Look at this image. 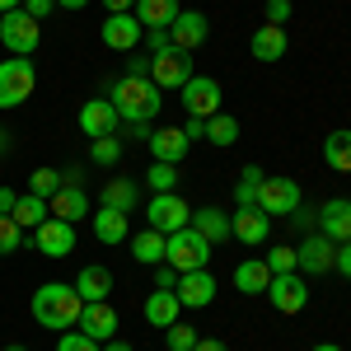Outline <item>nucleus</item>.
I'll use <instances>...</instances> for the list:
<instances>
[{"label":"nucleus","instance_id":"1","mask_svg":"<svg viewBox=\"0 0 351 351\" xmlns=\"http://www.w3.org/2000/svg\"><path fill=\"white\" fill-rule=\"evenodd\" d=\"M28 309H33L38 328L66 332V328H75V324H80L84 300H80V291H75V286H66V281H47V286H38V291H33Z\"/></svg>","mask_w":351,"mask_h":351},{"label":"nucleus","instance_id":"2","mask_svg":"<svg viewBox=\"0 0 351 351\" xmlns=\"http://www.w3.org/2000/svg\"><path fill=\"white\" fill-rule=\"evenodd\" d=\"M112 108L117 117L132 127V122H155L164 108V89L150 84V75H122V80H112Z\"/></svg>","mask_w":351,"mask_h":351},{"label":"nucleus","instance_id":"3","mask_svg":"<svg viewBox=\"0 0 351 351\" xmlns=\"http://www.w3.org/2000/svg\"><path fill=\"white\" fill-rule=\"evenodd\" d=\"M164 263L173 271H197L211 263V243L202 239L192 225H183V230H173L169 239H164Z\"/></svg>","mask_w":351,"mask_h":351},{"label":"nucleus","instance_id":"4","mask_svg":"<svg viewBox=\"0 0 351 351\" xmlns=\"http://www.w3.org/2000/svg\"><path fill=\"white\" fill-rule=\"evenodd\" d=\"M33 89H38V66H33L28 56L0 61V108H19V104H28Z\"/></svg>","mask_w":351,"mask_h":351},{"label":"nucleus","instance_id":"5","mask_svg":"<svg viewBox=\"0 0 351 351\" xmlns=\"http://www.w3.org/2000/svg\"><path fill=\"white\" fill-rule=\"evenodd\" d=\"M38 38H43V24L33 14H24V10L0 14V47H10V56H33Z\"/></svg>","mask_w":351,"mask_h":351},{"label":"nucleus","instance_id":"6","mask_svg":"<svg viewBox=\"0 0 351 351\" xmlns=\"http://www.w3.org/2000/svg\"><path fill=\"white\" fill-rule=\"evenodd\" d=\"M300 206H304V197H300L295 178H263V188H258V211L263 216H295Z\"/></svg>","mask_w":351,"mask_h":351},{"label":"nucleus","instance_id":"7","mask_svg":"<svg viewBox=\"0 0 351 351\" xmlns=\"http://www.w3.org/2000/svg\"><path fill=\"white\" fill-rule=\"evenodd\" d=\"M332 263H337V243L328 239V234H309V239H300L295 271H304V276H328Z\"/></svg>","mask_w":351,"mask_h":351},{"label":"nucleus","instance_id":"8","mask_svg":"<svg viewBox=\"0 0 351 351\" xmlns=\"http://www.w3.org/2000/svg\"><path fill=\"white\" fill-rule=\"evenodd\" d=\"M206 38H211V19H206L202 10H178V19L169 24V43H173L178 52H188V56L197 52Z\"/></svg>","mask_w":351,"mask_h":351},{"label":"nucleus","instance_id":"9","mask_svg":"<svg viewBox=\"0 0 351 351\" xmlns=\"http://www.w3.org/2000/svg\"><path fill=\"white\" fill-rule=\"evenodd\" d=\"M33 248H38L43 258H71V253H75V225L47 216L38 230H33Z\"/></svg>","mask_w":351,"mask_h":351},{"label":"nucleus","instance_id":"10","mask_svg":"<svg viewBox=\"0 0 351 351\" xmlns=\"http://www.w3.org/2000/svg\"><path fill=\"white\" fill-rule=\"evenodd\" d=\"M192 80V56L188 52H160L150 56V84L155 89H183V84Z\"/></svg>","mask_w":351,"mask_h":351},{"label":"nucleus","instance_id":"11","mask_svg":"<svg viewBox=\"0 0 351 351\" xmlns=\"http://www.w3.org/2000/svg\"><path fill=\"white\" fill-rule=\"evenodd\" d=\"M150 230H160V234H173V230H183L192 220V211H188V202L178 197V192H155L150 197Z\"/></svg>","mask_w":351,"mask_h":351},{"label":"nucleus","instance_id":"12","mask_svg":"<svg viewBox=\"0 0 351 351\" xmlns=\"http://www.w3.org/2000/svg\"><path fill=\"white\" fill-rule=\"evenodd\" d=\"M216 276L206 267H197V271H178V286H173V295H178V304L183 309H206L211 300H216Z\"/></svg>","mask_w":351,"mask_h":351},{"label":"nucleus","instance_id":"13","mask_svg":"<svg viewBox=\"0 0 351 351\" xmlns=\"http://www.w3.org/2000/svg\"><path fill=\"white\" fill-rule=\"evenodd\" d=\"M271 300V309L276 314H300L304 304H309V291H304V281H300V271H281V276H271V286L263 291Z\"/></svg>","mask_w":351,"mask_h":351},{"label":"nucleus","instance_id":"14","mask_svg":"<svg viewBox=\"0 0 351 351\" xmlns=\"http://www.w3.org/2000/svg\"><path fill=\"white\" fill-rule=\"evenodd\" d=\"M75 328L104 347V342H112V337H117L122 319H117V309H112L108 300H94V304H84V309H80V324H75Z\"/></svg>","mask_w":351,"mask_h":351},{"label":"nucleus","instance_id":"15","mask_svg":"<svg viewBox=\"0 0 351 351\" xmlns=\"http://www.w3.org/2000/svg\"><path fill=\"white\" fill-rule=\"evenodd\" d=\"M178 94H183L188 117H216V112H220V84L211 80V75H192Z\"/></svg>","mask_w":351,"mask_h":351},{"label":"nucleus","instance_id":"16","mask_svg":"<svg viewBox=\"0 0 351 351\" xmlns=\"http://www.w3.org/2000/svg\"><path fill=\"white\" fill-rule=\"evenodd\" d=\"M267 234H271V216H263L258 206H234V216H230V239L258 248V243H267Z\"/></svg>","mask_w":351,"mask_h":351},{"label":"nucleus","instance_id":"17","mask_svg":"<svg viewBox=\"0 0 351 351\" xmlns=\"http://www.w3.org/2000/svg\"><path fill=\"white\" fill-rule=\"evenodd\" d=\"M75 122H80V132L89 136V141H99V136H117V127H122V117H117V108H112V99H89Z\"/></svg>","mask_w":351,"mask_h":351},{"label":"nucleus","instance_id":"18","mask_svg":"<svg viewBox=\"0 0 351 351\" xmlns=\"http://www.w3.org/2000/svg\"><path fill=\"white\" fill-rule=\"evenodd\" d=\"M314 225H319V234H328L332 243H347L351 239V197H332V202H324L319 216H314Z\"/></svg>","mask_w":351,"mask_h":351},{"label":"nucleus","instance_id":"19","mask_svg":"<svg viewBox=\"0 0 351 351\" xmlns=\"http://www.w3.org/2000/svg\"><path fill=\"white\" fill-rule=\"evenodd\" d=\"M99 38H104V47H112V52H132L136 43L145 38V28H141L136 14H108L104 28H99Z\"/></svg>","mask_w":351,"mask_h":351},{"label":"nucleus","instance_id":"20","mask_svg":"<svg viewBox=\"0 0 351 351\" xmlns=\"http://www.w3.org/2000/svg\"><path fill=\"white\" fill-rule=\"evenodd\" d=\"M145 145H150V160H160V164H178L183 155H188L192 141L183 136V127H150Z\"/></svg>","mask_w":351,"mask_h":351},{"label":"nucleus","instance_id":"21","mask_svg":"<svg viewBox=\"0 0 351 351\" xmlns=\"http://www.w3.org/2000/svg\"><path fill=\"white\" fill-rule=\"evenodd\" d=\"M47 211H52L56 220H66V225H80L84 216H94V211H89V197H84V188H71V183H61V188L47 197Z\"/></svg>","mask_w":351,"mask_h":351},{"label":"nucleus","instance_id":"22","mask_svg":"<svg viewBox=\"0 0 351 351\" xmlns=\"http://www.w3.org/2000/svg\"><path fill=\"white\" fill-rule=\"evenodd\" d=\"M89 220H94V239H99V243H122V239H132V220H127V211L99 206Z\"/></svg>","mask_w":351,"mask_h":351},{"label":"nucleus","instance_id":"23","mask_svg":"<svg viewBox=\"0 0 351 351\" xmlns=\"http://www.w3.org/2000/svg\"><path fill=\"white\" fill-rule=\"evenodd\" d=\"M141 314H145V324H150V328H169V324L183 319V304H178L173 291H150V300H145Z\"/></svg>","mask_w":351,"mask_h":351},{"label":"nucleus","instance_id":"24","mask_svg":"<svg viewBox=\"0 0 351 351\" xmlns=\"http://www.w3.org/2000/svg\"><path fill=\"white\" fill-rule=\"evenodd\" d=\"M188 225H192V230H197V234H202L206 243H211V248L230 239V216H225L220 206H202V211H192Z\"/></svg>","mask_w":351,"mask_h":351},{"label":"nucleus","instance_id":"25","mask_svg":"<svg viewBox=\"0 0 351 351\" xmlns=\"http://www.w3.org/2000/svg\"><path fill=\"white\" fill-rule=\"evenodd\" d=\"M75 291H80L84 304H94V300H108L112 295V271L99 267V263H89V267H80V276H75Z\"/></svg>","mask_w":351,"mask_h":351},{"label":"nucleus","instance_id":"26","mask_svg":"<svg viewBox=\"0 0 351 351\" xmlns=\"http://www.w3.org/2000/svg\"><path fill=\"white\" fill-rule=\"evenodd\" d=\"M271 286V267L263 263V258H243L239 267H234V291H243V295H263Z\"/></svg>","mask_w":351,"mask_h":351},{"label":"nucleus","instance_id":"27","mask_svg":"<svg viewBox=\"0 0 351 351\" xmlns=\"http://www.w3.org/2000/svg\"><path fill=\"white\" fill-rule=\"evenodd\" d=\"M178 0H136L132 5V14L141 19V28H169L173 19H178Z\"/></svg>","mask_w":351,"mask_h":351},{"label":"nucleus","instance_id":"28","mask_svg":"<svg viewBox=\"0 0 351 351\" xmlns=\"http://www.w3.org/2000/svg\"><path fill=\"white\" fill-rule=\"evenodd\" d=\"M248 52L258 56V61H281V56H286V28H276V24H263L258 33H253V43H248Z\"/></svg>","mask_w":351,"mask_h":351},{"label":"nucleus","instance_id":"29","mask_svg":"<svg viewBox=\"0 0 351 351\" xmlns=\"http://www.w3.org/2000/svg\"><path fill=\"white\" fill-rule=\"evenodd\" d=\"M164 239L169 234H160V230H141V234H132V258L141 263V267H160L164 263Z\"/></svg>","mask_w":351,"mask_h":351},{"label":"nucleus","instance_id":"30","mask_svg":"<svg viewBox=\"0 0 351 351\" xmlns=\"http://www.w3.org/2000/svg\"><path fill=\"white\" fill-rule=\"evenodd\" d=\"M99 197H104V206H112V211H127V216L141 206V188H136L132 178H108Z\"/></svg>","mask_w":351,"mask_h":351},{"label":"nucleus","instance_id":"31","mask_svg":"<svg viewBox=\"0 0 351 351\" xmlns=\"http://www.w3.org/2000/svg\"><path fill=\"white\" fill-rule=\"evenodd\" d=\"M324 164H328V169H337V173H351V132H347V127L328 132V141H324Z\"/></svg>","mask_w":351,"mask_h":351},{"label":"nucleus","instance_id":"32","mask_svg":"<svg viewBox=\"0 0 351 351\" xmlns=\"http://www.w3.org/2000/svg\"><path fill=\"white\" fill-rule=\"evenodd\" d=\"M10 216H14V225H19V230H38V225L52 216V211H47V197H33V192H24V197L14 202V211H10Z\"/></svg>","mask_w":351,"mask_h":351},{"label":"nucleus","instance_id":"33","mask_svg":"<svg viewBox=\"0 0 351 351\" xmlns=\"http://www.w3.org/2000/svg\"><path fill=\"white\" fill-rule=\"evenodd\" d=\"M263 178H267V173H263L258 164H248V169L239 173V183H234V206H258V188H263Z\"/></svg>","mask_w":351,"mask_h":351},{"label":"nucleus","instance_id":"34","mask_svg":"<svg viewBox=\"0 0 351 351\" xmlns=\"http://www.w3.org/2000/svg\"><path fill=\"white\" fill-rule=\"evenodd\" d=\"M206 141H211V145H234V141H239V122H234L230 112L206 117Z\"/></svg>","mask_w":351,"mask_h":351},{"label":"nucleus","instance_id":"35","mask_svg":"<svg viewBox=\"0 0 351 351\" xmlns=\"http://www.w3.org/2000/svg\"><path fill=\"white\" fill-rule=\"evenodd\" d=\"M89 160L104 164V169H112V164L122 160V141H117V136H99V141H89Z\"/></svg>","mask_w":351,"mask_h":351},{"label":"nucleus","instance_id":"36","mask_svg":"<svg viewBox=\"0 0 351 351\" xmlns=\"http://www.w3.org/2000/svg\"><path fill=\"white\" fill-rule=\"evenodd\" d=\"M164 347H169V351H192V347H197V328H188L183 319L169 324V328H164Z\"/></svg>","mask_w":351,"mask_h":351},{"label":"nucleus","instance_id":"37","mask_svg":"<svg viewBox=\"0 0 351 351\" xmlns=\"http://www.w3.org/2000/svg\"><path fill=\"white\" fill-rule=\"evenodd\" d=\"M145 178H150V188H155V192H173V188H178V164L150 160V173H145Z\"/></svg>","mask_w":351,"mask_h":351},{"label":"nucleus","instance_id":"38","mask_svg":"<svg viewBox=\"0 0 351 351\" xmlns=\"http://www.w3.org/2000/svg\"><path fill=\"white\" fill-rule=\"evenodd\" d=\"M56 188H61V173H56V169H33V173H28V192H33V197H52Z\"/></svg>","mask_w":351,"mask_h":351},{"label":"nucleus","instance_id":"39","mask_svg":"<svg viewBox=\"0 0 351 351\" xmlns=\"http://www.w3.org/2000/svg\"><path fill=\"white\" fill-rule=\"evenodd\" d=\"M56 351H104L94 337H84L80 328H66L61 337H56Z\"/></svg>","mask_w":351,"mask_h":351},{"label":"nucleus","instance_id":"40","mask_svg":"<svg viewBox=\"0 0 351 351\" xmlns=\"http://www.w3.org/2000/svg\"><path fill=\"white\" fill-rule=\"evenodd\" d=\"M19 243H24V230L14 225V216H0V258L5 253H19Z\"/></svg>","mask_w":351,"mask_h":351},{"label":"nucleus","instance_id":"41","mask_svg":"<svg viewBox=\"0 0 351 351\" xmlns=\"http://www.w3.org/2000/svg\"><path fill=\"white\" fill-rule=\"evenodd\" d=\"M263 263L271 267V276H281V271H295V248H286V243H281V248H271Z\"/></svg>","mask_w":351,"mask_h":351},{"label":"nucleus","instance_id":"42","mask_svg":"<svg viewBox=\"0 0 351 351\" xmlns=\"http://www.w3.org/2000/svg\"><path fill=\"white\" fill-rule=\"evenodd\" d=\"M263 14H267V24L286 28V19H291V0H267V5H263Z\"/></svg>","mask_w":351,"mask_h":351},{"label":"nucleus","instance_id":"43","mask_svg":"<svg viewBox=\"0 0 351 351\" xmlns=\"http://www.w3.org/2000/svg\"><path fill=\"white\" fill-rule=\"evenodd\" d=\"M19 10H24V14H33V19L43 24V19H47V14H52V10H56V0H24Z\"/></svg>","mask_w":351,"mask_h":351},{"label":"nucleus","instance_id":"44","mask_svg":"<svg viewBox=\"0 0 351 351\" xmlns=\"http://www.w3.org/2000/svg\"><path fill=\"white\" fill-rule=\"evenodd\" d=\"M145 33H150V56L173 52V43H169V28H145Z\"/></svg>","mask_w":351,"mask_h":351},{"label":"nucleus","instance_id":"45","mask_svg":"<svg viewBox=\"0 0 351 351\" xmlns=\"http://www.w3.org/2000/svg\"><path fill=\"white\" fill-rule=\"evenodd\" d=\"M173 286H178V271L169 267V263H160L155 267V291H173Z\"/></svg>","mask_w":351,"mask_h":351},{"label":"nucleus","instance_id":"46","mask_svg":"<svg viewBox=\"0 0 351 351\" xmlns=\"http://www.w3.org/2000/svg\"><path fill=\"white\" fill-rule=\"evenodd\" d=\"M332 271L351 281V239H347V243H337V263H332Z\"/></svg>","mask_w":351,"mask_h":351},{"label":"nucleus","instance_id":"47","mask_svg":"<svg viewBox=\"0 0 351 351\" xmlns=\"http://www.w3.org/2000/svg\"><path fill=\"white\" fill-rule=\"evenodd\" d=\"M14 202H19V192L0 183V216H10V211H14Z\"/></svg>","mask_w":351,"mask_h":351},{"label":"nucleus","instance_id":"48","mask_svg":"<svg viewBox=\"0 0 351 351\" xmlns=\"http://www.w3.org/2000/svg\"><path fill=\"white\" fill-rule=\"evenodd\" d=\"M122 75H150V56H132Z\"/></svg>","mask_w":351,"mask_h":351},{"label":"nucleus","instance_id":"49","mask_svg":"<svg viewBox=\"0 0 351 351\" xmlns=\"http://www.w3.org/2000/svg\"><path fill=\"white\" fill-rule=\"evenodd\" d=\"M183 136H188V141H197V136H206V117H188V127H183Z\"/></svg>","mask_w":351,"mask_h":351},{"label":"nucleus","instance_id":"50","mask_svg":"<svg viewBox=\"0 0 351 351\" xmlns=\"http://www.w3.org/2000/svg\"><path fill=\"white\" fill-rule=\"evenodd\" d=\"M192 351H230V347H225L220 337H197V347H192Z\"/></svg>","mask_w":351,"mask_h":351},{"label":"nucleus","instance_id":"51","mask_svg":"<svg viewBox=\"0 0 351 351\" xmlns=\"http://www.w3.org/2000/svg\"><path fill=\"white\" fill-rule=\"evenodd\" d=\"M104 5H108V14H132L136 0H104Z\"/></svg>","mask_w":351,"mask_h":351},{"label":"nucleus","instance_id":"52","mask_svg":"<svg viewBox=\"0 0 351 351\" xmlns=\"http://www.w3.org/2000/svg\"><path fill=\"white\" fill-rule=\"evenodd\" d=\"M104 351H136L132 342H122V337H112V342H104Z\"/></svg>","mask_w":351,"mask_h":351},{"label":"nucleus","instance_id":"53","mask_svg":"<svg viewBox=\"0 0 351 351\" xmlns=\"http://www.w3.org/2000/svg\"><path fill=\"white\" fill-rule=\"evenodd\" d=\"M56 5H61V10H84L89 0H56Z\"/></svg>","mask_w":351,"mask_h":351},{"label":"nucleus","instance_id":"54","mask_svg":"<svg viewBox=\"0 0 351 351\" xmlns=\"http://www.w3.org/2000/svg\"><path fill=\"white\" fill-rule=\"evenodd\" d=\"M24 0H0V14H10V10H19Z\"/></svg>","mask_w":351,"mask_h":351},{"label":"nucleus","instance_id":"55","mask_svg":"<svg viewBox=\"0 0 351 351\" xmlns=\"http://www.w3.org/2000/svg\"><path fill=\"white\" fill-rule=\"evenodd\" d=\"M309 351H342L337 342H319V347H309Z\"/></svg>","mask_w":351,"mask_h":351},{"label":"nucleus","instance_id":"56","mask_svg":"<svg viewBox=\"0 0 351 351\" xmlns=\"http://www.w3.org/2000/svg\"><path fill=\"white\" fill-rule=\"evenodd\" d=\"M5 351H28V347H19V342H14V347H5Z\"/></svg>","mask_w":351,"mask_h":351},{"label":"nucleus","instance_id":"57","mask_svg":"<svg viewBox=\"0 0 351 351\" xmlns=\"http://www.w3.org/2000/svg\"><path fill=\"white\" fill-rule=\"evenodd\" d=\"M0 150H5V132H0Z\"/></svg>","mask_w":351,"mask_h":351}]
</instances>
